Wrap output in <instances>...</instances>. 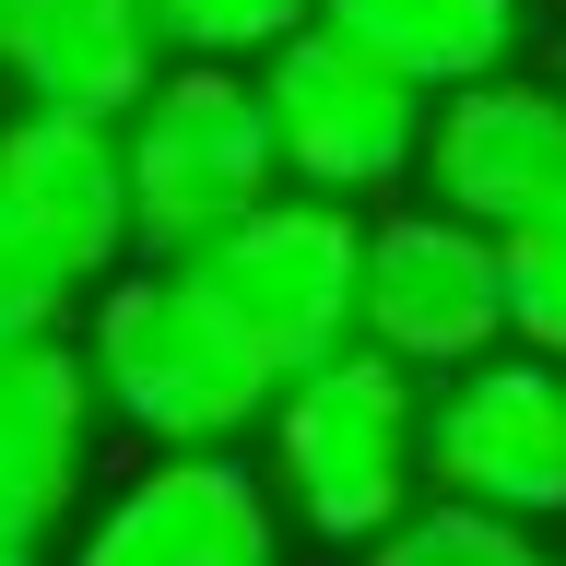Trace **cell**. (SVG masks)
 <instances>
[{
	"label": "cell",
	"mask_w": 566,
	"mask_h": 566,
	"mask_svg": "<svg viewBox=\"0 0 566 566\" xmlns=\"http://www.w3.org/2000/svg\"><path fill=\"white\" fill-rule=\"evenodd\" d=\"M71 354H83V389H95V424H118L142 460L166 449H248L260 413H272V366L248 354V331L212 307L177 260H118V272L83 295L71 318Z\"/></svg>",
	"instance_id": "obj_1"
},
{
	"label": "cell",
	"mask_w": 566,
	"mask_h": 566,
	"mask_svg": "<svg viewBox=\"0 0 566 566\" xmlns=\"http://www.w3.org/2000/svg\"><path fill=\"white\" fill-rule=\"evenodd\" d=\"M260 484L295 543H331V555L378 543L424 495V389L378 366L366 343L295 366L260 413Z\"/></svg>",
	"instance_id": "obj_2"
},
{
	"label": "cell",
	"mask_w": 566,
	"mask_h": 566,
	"mask_svg": "<svg viewBox=\"0 0 566 566\" xmlns=\"http://www.w3.org/2000/svg\"><path fill=\"white\" fill-rule=\"evenodd\" d=\"M248 95H260V130H272V177L307 189V201H343V212H378L413 189V154H424V106L389 60H366L354 35L331 24H295L283 48L248 60Z\"/></svg>",
	"instance_id": "obj_3"
},
{
	"label": "cell",
	"mask_w": 566,
	"mask_h": 566,
	"mask_svg": "<svg viewBox=\"0 0 566 566\" xmlns=\"http://www.w3.org/2000/svg\"><path fill=\"white\" fill-rule=\"evenodd\" d=\"M118 189H130V260H189L212 224L272 201V130L248 71L224 60H166L154 95L118 118Z\"/></svg>",
	"instance_id": "obj_4"
},
{
	"label": "cell",
	"mask_w": 566,
	"mask_h": 566,
	"mask_svg": "<svg viewBox=\"0 0 566 566\" xmlns=\"http://www.w3.org/2000/svg\"><path fill=\"white\" fill-rule=\"evenodd\" d=\"M354 260H366V212L272 189V201H248L237 224H212L177 272L248 331V354H260L272 378H295V366L354 343Z\"/></svg>",
	"instance_id": "obj_5"
},
{
	"label": "cell",
	"mask_w": 566,
	"mask_h": 566,
	"mask_svg": "<svg viewBox=\"0 0 566 566\" xmlns=\"http://www.w3.org/2000/svg\"><path fill=\"white\" fill-rule=\"evenodd\" d=\"M354 343L401 366L413 389L460 378L507 343L495 307V237H472L437 201H378L366 212V260H354Z\"/></svg>",
	"instance_id": "obj_6"
},
{
	"label": "cell",
	"mask_w": 566,
	"mask_h": 566,
	"mask_svg": "<svg viewBox=\"0 0 566 566\" xmlns=\"http://www.w3.org/2000/svg\"><path fill=\"white\" fill-rule=\"evenodd\" d=\"M283 555H295V531L248 449L142 460L106 495H83V520L60 543V566H283Z\"/></svg>",
	"instance_id": "obj_7"
},
{
	"label": "cell",
	"mask_w": 566,
	"mask_h": 566,
	"mask_svg": "<svg viewBox=\"0 0 566 566\" xmlns=\"http://www.w3.org/2000/svg\"><path fill=\"white\" fill-rule=\"evenodd\" d=\"M424 495L495 520H566V366L495 343L484 366L424 389Z\"/></svg>",
	"instance_id": "obj_8"
},
{
	"label": "cell",
	"mask_w": 566,
	"mask_h": 566,
	"mask_svg": "<svg viewBox=\"0 0 566 566\" xmlns=\"http://www.w3.org/2000/svg\"><path fill=\"white\" fill-rule=\"evenodd\" d=\"M413 189L437 212H460L472 237H507L531 212L566 201V95L543 71H495V83H460V95L424 106V154Z\"/></svg>",
	"instance_id": "obj_9"
},
{
	"label": "cell",
	"mask_w": 566,
	"mask_h": 566,
	"mask_svg": "<svg viewBox=\"0 0 566 566\" xmlns=\"http://www.w3.org/2000/svg\"><path fill=\"white\" fill-rule=\"evenodd\" d=\"M95 389H83V354L71 331H35V343H0V543L48 555L83 495H95Z\"/></svg>",
	"instance_id": "obj_10"
},
{
	"label": "cell",
	"mask_w": 566,
	"mask_h": 566,
	"mask_svg": "<svg viewBox=\"0 0 566 566\" xmlns=\"http://www.w3.org/2000/svg\"><path fill=\"white\" fill-rule=\"evenodd\" d=\"M0 212L60 248V272L95 295L130 260V189H118V130L60 118V106H0Z\"/></svg>",
	"instance_id": "obj_11"
},
{
	"label": "cell",
	"mask_w": 566,
	"mask_h": 566,
	"mask_svg": "<svg viewBox=\"0 0 566 566\" xmlns=\"http://www.w3.org/2000/svg\"><path fill=\"white\" fill-rule=\"evenodd\" d=\"M154 24H142V0H24L12 12V48H0V83L12 106H60V118H130L154 95Z\"/></svg>",
	"instance_id": "obj_12"
},
{
	"label": "cell",
	"mask_w": 566,
	"mask_h": 566,
	"mask_svg": "<svg viewBox=\"0 0 566 566\" xmlns=\"http://www.w3.org/2000/svg\"><path fill=\"white\" fill-rule=\"evenodd\" d=\"M318 24L354 35L366 60H389L413 95H460V83L520 71L531 0H318Z\"/></svg>",
	"instance_id": "obj_13"
},
{
	"label": "cell",
	"mask_w": 566,
	"mask_h": 566,
	"mask_svg": "<svg viewBox=\"0 0 566 566\" xmlns=\"http://www.w3.org/2000/svg\"><path fill=\"white\" fill-rule=\"evenodd\" d=\"M354 566H555V543H543L531 520L460 507V495H413L378 543H354Z\"/></svg>",
	"instance_id": "obj_14"
},
{
	"label": "cell",
	"mask_w": 566,
	"mask_h": 566,
	"mask_svg": "<svg viewBox=\"0 0 566 566\" xmlns=\"http://www.w3.org/2000/svg\"><path fill=\"white\" fill-rule=\"evenodd\" d=\"M495 307H507V343L520 354L566 366V201L495 237Z\"/></svg>",
	"instance_id": "obj_15"
},
{
	"label": "cell",
	"mask_w": 566,
	"mask_h": 566,
	"mask_svg": "<svg viewBox=\"0 0 566 566\" xmlns=\"http://www.w3.org/2000/svg\"><path fill=\"white\" fill-rule=\"evenodd\" d=\"M142 24L166 60H224L248 71L260 48H283L295 24H318V0H142Z\"/></svg>",
	"instance_id": "obj_16"
},
{
	"label": "cell",
	"mask_w": 566,
	"mask_h": 566,
	"mask_svg": "<svg viewBox=\"0 0 566 566\" xmlns=\"http://www.w3.org/2000/svg\"><path fill=\"white\" fill-rule=\"evenodd\" d=\"M83 318V283L60 272V248L24 237L12 212H0V343H35V331H71Z\"/></svg>",
	"instance_id": "obj_17"
},
{
	"label": "cell",
	"mask_w": 566,
	"mask_h": 566,
	"mask_svg": "<svg viewBox=\"0 0 566 566\" xmlns=\"http://www.w3.org/2000/svg\"><path fill=\"white\" fill-rule=\"evenodd\" d=\"M543 83H555V95H566V24H555V71H543Z\"/></svg>",
	"instance_id": "obj_18"
},
{
	"label": "cell",
	"mask_w": 566,
	"mask_h": 566,
	"mask_svg": "<svg viewBox=\"0 0 566 566\" xmlns=\"http://www.w3.org/2000/svg\"><path fill=\"white\" fill-rule=\"evenodd\" d=\"M0 566H48V555H24V543H0Z\"/></svg>",
	"instance_id": "obj_19"
},
{
	"label": "cell",
	"mask_w": 566,
	"mask_h": 566,
	"mask_svg": "<svg viewBox=\"0 0 566 566\" xmlns=\"http://www.w3.org/2000/svg\"><path fill=\"white\" fill-rule=\"evenodd\" d=\"M12 12H24V0H0V48H12Z\"/></svg>",
	"instance_id": "obj_20"
}]
</instances>
